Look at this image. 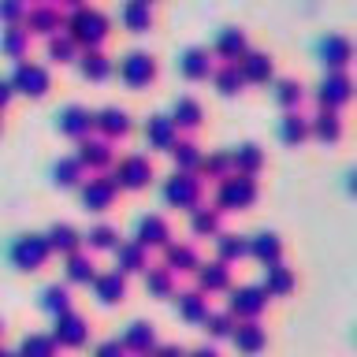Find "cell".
I'll use <instances>...</instances> for the list:
<instances>
[{"label": "cell", "mask_w": 357, "mask_h": 357, "mask_svg": "<svg viewBox=\"0 0 357 357\" xmlns=\"http://www.w3.org/2000/svg\"><path fill=\"white\" fill-rule=\"evenodd\" d=\"M63 33L71 38L78 49H100L108 38V15L100 8H75L71 15H63Z\"/></svg>", "instance_id": "1"}, {"label": "cell", "mask_w": 357, "mask_h": 357, "mask_svg": "<svg viewBox=\"0 0 357 357\" xmlns=\"http://www.w3.org/2000/svg\"><path fill=\"white\" fill-rule=\"evenodd\" d=\"M8 82H11V89H19V93H26V97H45L52 86V78H49V67L45 63L15 60V71L8 75Z\"/></svg>", "instance_id": "2"}, {"label": "cell", "mask_w": 357, "mask_h": 357, "mask_svg": "<svg viewBox=\"0 0 357 357\" xmlns=\"http://www.w3.org/2000/svg\"><path fill=\"white\" fill-rule=\"evenodd\" d=\"M22 26H26V33L33 38V33H41V38H52V33L63 30V11L49 4V0H38V4L26 8V15H22Z\"/></svg>", "instance_id": "3"}, {"label": "cell", "mask_w": 357, "mask_h": 357, "mask_svg": "<svg viewBox=\"0 0 357 357\" xmlns=\"http://www.w3.org/2000/svg\"><path fill=\"white\" fill-rule=\"evenodd\" d=\"M119 78L127 86H149L153 78H156V56L153 52H145V49H130L127 56L119 60Z\"/></svg>", "instance_id": "4"}, {"label": "cell", "mask_w": 357, "mask_h": 357, "mask_svg": "<svg viewBox=\"0 0 357 357\" xmlns=\"http://www.w3.org/2000/svg\"><path fill=\"white\" fill-rule=\"evenodd\" d=\"M220 208H245L257 201V178L253 175H223L220 183Z\"/></svg>", "instance_id": "5"}, {"label": "cell", "mask_w": 357, "mask_h": 357, "mask_svg": "<svg viewBox=\"0 0 357 357\" xmlns=\"http://www.w3.org/2000/svg\"><path fill=\"white\" fill-rule=\"evenodd\" d=\"M49 242H45V234H22V238H15V245H11V261H15L22 272H33V268H41L45 261H49Z\"/></svg>", "instance_id": "6"}, {"label": "cell", "mask_w": 357, "mask_h": 357, "mask_svg": "<svg viewBox=\"0 0 357 357\" xmlns=\"http://www.w3.org/2000/svg\"><path fill=\"white\" fill-rule=\"evenodd\" d=\"M164 197L178 208H197L201 197V178H194V172H175L164 186Z\"/></svg>", "instance_id": "7"}, {"label": "cell", "mask_w": 357, "mask_h": 357, "mask_svg": "<svg viewBox=\"0 0 357 357\" xmlns=\"http://www.w3.org/2000/svg\"><path fill=\"white\" fill-rule=\"evenodd\" d=\"M317 100H320V108L339 112L346 100H350V75L346 71H328L320 78V86H317Z\"/></svg>", "instance_id": "8"}, {"label": "cell", "mask_w": 357, "mask_h": 357, "mask_svg": "<svg viewBox=\"0 0 357 357\" xmlns=\"http://www.w3.org/2000/svg\"><path fill=\"white\" fill-rule=\"evenodd\" d=\"M149 178H153V164L145 156H123L116 175H112V183L127 186V190H142V186H149Z\"/></svg>", "instance_id": "9"}, {"label": "cell", "mask_w": 357, "mask_h": 357, "mask_svg": "<svg viewBox=\"0 0 357 357\" xmlns=\"http://www.w3.org/2000/svg\"><path fill=\"white\" fill-rule=\"evenodd\" d=\"M234 63H238V71H242L245 82H268L272 71H275V60L268 52H261V49H245Z\"/></svg>", "instance_id": "10"}, {"label": "cell", "mask_w": 357, "mask_h": 357, "mask_svg": "<svg viewBox=\"0 0 357 357\" xmlns=\"http://www.w3.org/2000/svg\"><path fill=\"white\" fill-rule=\"evenodd\" d=\"M56 127H60L63 134H71V138H86L89 127H93V112H89L86 105H63L60 112H56Z\"/></svg>", "instance_id": "11"}, {"label": "cell", "mask_w": 357, "mask_h": 357, "mask_svg": "<svg viewBox=\"0 0 357 357\" xmlns=\"http://www.w3.org/2000/svg\"><path fill=\"white\" fill-rule=\"evenodd\" d=\"M89 339V328H86V320L78 317V312H60L56 317V331H52V342H60V346H82Z\"/></svg>", "instance_id": "12"}, {"label": "cell", "mask_w": 357, "mask_h": 357, "mask_svg": "<svg viewBox=\"0 0 357 357\" xmlns=\"http://www.w3.org/2000/svg\"><path fill=\"white\" fill-rule=\"evenodd\" d=\"M350 56H354V49H350V38H346V33H328V38L320 41V60L328 71H346Z\"/></svg>", "instance_id": "13"}, {"label": "cell", "mask_w": 357, "mask_h": 357, "mask_svg": "<svg viewBox=\"0 0 357 357\" xmlns=\"http://www.w3.org/2000/svg\"><path fill=\"white\" fill-rule=\"evenodd\" d=\"M112 156H116V149H112L108 138H89V134H86V138H78V156H75V160L82 167H108Z\"/></svg>", "instance_id": "14"}, {"label": "cell", "mask_w": 357, "mask_h": 357, "mask_svg": "<svg viewBox=\"0 0 357 357\" xmlns=\"http://www.w3.org/2000/svg\"><path fill=\"white\" fill-rule=\"evenodd\" d=\"M93 127L100 130V138L112 142V138H119V134L130 130V112L119 108V105H108V108L93 112Z\"/></svg>", "instance_id": "15"}, {"label": "cell", "mask_w": 357, "mask_h": 357, "mask_svg": "<svg viewBox=\"0 0 357 357\" xmlns=\"http://www.w3.org/2000/svg\"><path fill=\"white\" fill-rule=\"evenodd\" d=\"M245 49H250V38H245L242 26H223L216 33V41H212V56H223L227 63H234Z\"/></svg>", "instance_id": "16"}, {"label": "cell", "mask_w": 357, "mask_h": 357, "mask_svg": "<svg viewBox=\"0 0 357 357\" xmlns=\"http://www.w3.org/2000/svg\"><path fill=\"white\" fill-rule=\"evenodd\" d=\"M212 67H216V63H212V52L201 49V45H190V49L178 56V71H183L186 78H194V82H197V78H208Z\"/></svg>", "instance_id": "17"}, {"label": "cell", "mask_w": 357, "mask_h": 357, "mask_svg": "<svg viewBox=\"0 0 357 357\" xmlns=\"http://www.w3.org/2000/svg\"><path fill=\"white\" fill-rule=\"evenodd\" d=\"M119 19L130 33H149L153 30V4H145V0H127V4L119 8Z\"/></svg>", "instance_id": "18"}, {"label": "cell", "mask_w": 357, "mask_h": 357, "mask_svg": "<svg viewBox=\"0 0 357 357\" xmlns=\"http://www.w3.org/2000/svg\"><path fill=\"white\" fill-rule=\"evenodd\" d=\"M268 305V294L261 287H238L231 290V312H238V317H257Z\"/></svg>", "instance_id": "19"}, {"label": "cell", "mask_w": 357, "mask_h": 357, "mask_svg": "<svg viewBox=\"0 0 357 357\" xmlns=\"http://www.w3.org/2000/svg\"><path fill=\"white\" fill-rule=\"evenodd\" d=\"M0 52L11 56V60H26V52H30V33L22 22H11V26L0 30Z\"/></svg>", "instance_id": "20"}, {"label": "cell", "mask_w": 357, "mask_h": 357, "mask_svg": "<svg viewBox=\"0 0 357 357\" xmlns=\"http://www.w3.org/2000/svg\"><path fill=\"white\" fill-rule=\"evenodd\" d=\"M78 71H82L86 78H93V82H100V78H108L112 75V56H105V49H82L78 52Z\"/></svg>", "instance_id": "21"}, {"label": "cell", "mask_w": 357, "mask_h": 357, "mask_svg": "<svg viewBox=\"0 0 357 357\" xmlns=\"http://www.w3.org/2000/svg\"><path fill=\"white\" fill-rule=\"evenodd\" d=\"M309 134H317L324 142H339L342 138V116L335 108H320L317 116L309 119Z\"/></svg>", "instance_id": "22"}, {"label": "cell", "mask_w": 357, "mask_h": 357, "mask_svg": "<svg viewBox=\"0 0 357 357\" xmlns=\"http://www.w3.org/2000/svg\"><path fill=\"white\" fill-rule=\"evenodd\" d=\"M178 127L172 123V116H149L145 119V138H149V145H156V149H172Z\"/></svg>", "instance_id": "23"}, {"label": "cell", "mask_w": 357, "mask_h": 357, "mask_svg": "<svg viewBox=\"0 0 357 357\" xmlns=\"http://www.w3.org/2000/svg\"><path fill=\"white\" fill-rule=\"evenodd\" d=\"M153 342H156V331H153V324H145V320H134L127 335H123V350H138V354H149L153 350Z\"/></svg>", "instance_id": "24"}, {"label": "cell", "mask_w": 357, "mask_h": 357, "mask_svg": "<svg viewBox=\"0 0 357 357\" xmlns=\"http://www.w3.org/2000/svg\"><path fill=\"white\" fill-rule=\"evenodd\" d=\"M112 197H116V183H112V178H89V183L82 186V201L97 212L108 208Z\"/></svg>", "instance_id": "25"}, {"label": "cell", "mask_w": 357, "mask_h": 357, "mask_svg": "<svg viewBox=\"0 0 357 357\" xmlns=\"http://www.w3.org/2000/svg\"><path fill=\"white\" fill-rule=\"evenodd\" d=\"M245 253H253L257 261L272 264V261H279V253H283V245H279V238H275L272 231H261L257 238H245Z\"/></svg>", "instance_id": "26"}, {"label": "cell", "mask_w": 357, "mask_h": 357, "mask_svg": "<svg viewBox=\"0 0 357 357\" xmlns=\"http://www.w3.org/2000/svg\"><path fill=\"white\" fill-rule=\"evenodd\" d=\"M45 56H49L52 63H75L78 60V45L60 30V33H52V38H45Z\"/></svg>", "instance_id": "27"}, {"label": "cell", "mask_w": 357, "mask_h": 357, "mask_svg": "<svg viewBox=\"0 0 357 357\" xmlns=\"http://www.w3.org/2000/svg\"><path fill=\"white\" fill-rule=\"evenodd\" d=\"M231 283V268L223 261H212V264H197V287L201 290H223Z\"/></svg>", "instance_id": "28"}, {"label": "cell", "mask_w": 357, "mask_h": 357, "mask_svg": "<svg viewBox=\"0 0 357 357\" xmlns=\"http://www.w3.org/2000/svg\"><path fill=\"white\" fill-rule=\"evenodd\" d=\"M164 268H167V272H186V268H197V253H194V245L167 242V245H164Z\"/></svg>", "instance_id": "29"}, {"label": "cell", "mask_w": 357, "mask_h": 357, "mask_svg": "<svg viewBox=\"0 0 357 357\" xmlns=\"http://www.w3.org/2000/svg\"><path fill=\"white\" fill-rule=\"evenodd\" d=\"M212 82H216V89L223 97H234L245 86V78L238 71V63H220V67H212Z\"/></svg>", "instance_id": "30"}, {"label": "cell", "mask_w": 357, "mask_h": 357, "mask_svg": "<svg viewBox=\"0 0 357 357\" xmlns=\"http://www.w3.org/2000/svg\"><path fill=\"white\" fill-rule=\"evenodd\" d=\"M231 164L238 167V175H257V172H261V164H264V153H261V145H253V142L238 145V149L231 153Z\"/></svg>", "instance_id": "31"}, {"label": "cell", "mask_w": 357, "mask_h": 357, "mask_svg": "<svg viewBox=\"0 0 357 357\" xmlns=\"http://www.w3.org/2000/svg\"><path fill=\"white\" fill-rule=\"evenodd\" d=\"M290 287H294V275H290V268L283 261L264 264V294H287Z\"/></svg>", "instance_id": "32"}, {"label": "cell", "mask_w": 357, "mask_h": 357, "mask_svg": "<svg viewBox=\"0 0 357 357\" xmlns=\"http://www.w3.org/2000/svg\"><path fill=\"white\" fill-rule=\"evenodd\" d=\"M201 105L194 97H175V108H172V123L175 127H186V130H194V127H201Z\"/></svg>", "instance_id": "33"}, {"label": "cell", "mask_w": 357, "mask_h": 357, "mask_svg": "<svg viewBox=\"0 0 357 357\" xmlns=\"http://www.w3.org/2000/svg\"><path fill=\"white\" fill-rule=\"evenodd\" d=\"M167 223H164V216H145L142 223H138V245H167Z\"/></svg>", "instance_id": "34"}, {"label": "cell", "mask_w": 357, "mask_h": 357, "mask_svg": "<svg viewBox=\"0 0 357 357\" xmlns=\"http://www.w3.org/2000/svg\"><path fill=\"white\" fill-rule=\"evenodd\" d=\"M231 339L238 342V350H245V354H253V350H261V346H264V328H261V324H257V320L234 324Z\"/></svg>", "instance_id": "35"}, {"label": "cell", "mask_w": 357, "mask_h": 357, "mask_svg": "<svg viewBox=\"0 0 357 357\" xmlns=\"http://www.w3.org/2000/svg\"><path fill=\"white\" fill-rule=\"evenodd\" d=\"M97 298L105 301V305H116V301H123V294H127V279H123L119 272H108V275H97Z\"/></svg>", "instance_id": "36"}, {"label": "cell", "mask_w": 357, "mask_h": 357, "mask_svg": "<svg viewBox=\"0 0 357 357\" xmlns=\"http://www.w3.org/2000/svg\"><path fill=\"white\" fill-rule=\"evenodd\" d=\"M167 153H172V160H175L178 172H194V167L201 164V149H197V145L190 142V138H175Z\"/></svg>", "instance_id": "37"}, {"label": "cell", "mask_w": 357, "mask_h": 357, "mask_svg": "<svg viewBox=\"0 0 357 357\" xmlns=\"http://www.w3.org/2000/svg\"><path fill=\"white\" fill-rule=\"evenodd\" d=\"M116 261H119V275L123 272H138V268H145V245L116 242Z\"/></svg>", "instance_id": "38"}, {"label": "cell", "mask_w": 357, "mask_h": 357, "mask_svg": "<svg viewBox=\"0 0 357 357\" xmlns=\"http://www.w3.org/2000/svg\"><path fill=\"white\" fill-rule=\"evenodd\" d=\"M279 138L283 142H301V138H309V119L301 116L298 108H290L283 119H279Z\"/></svg>", "instance_id": "39"}, {"label": "cell", "mask_w": 357, "mask_h": 357, "mask_svg": "<svg viewBox=\"0 0 357 357\" xmlns=\"http://www.w3.org/2000/svg\"><path fill=\"white\" fill-rule=\"evenodd\" d=\"M45 242H49V250H60V253H75L78 250V234L71 223H56V227L45 234Z\"/></svg>", "instance_id": "40"}, {"label": "cell", "mask_w": 357, "mask_h": 357, "mask_svg": "<svg viewBox=\"0 0 357 357\" xmlns=\"http://www.w3.org/2000/svg\"><path fill=\"white\" fill-rule=\"evenodd\" d=\"M301 97H305V89H301L298 78H275V100L283 105L287 112L301 105Z\"/></svg>", "instance_id": "41"}, {"label": "cell", "mask_w": 357, "mask_h": 357, "mask_svg": "<svg viewBox=\"0 0 357 357\" xmlns=\"http://www.w3.org/2000/svg\"><path fill=\"white\" fill-rule=\"evenodd\" d=\"M19 357H56L52 335H26L19 346Z\"/></svg>", "instance_id": "42"}, {"label": "cell", "mask_w": 357, "mask_h": 357, "mask_svg": "<svg viewBox=\"0 0 357 357\" xmlns=\"http://www.w3.org/2000/svg\"><path fill=\"white\" fill-rule=\"evenodd\" d=\"M178 312H183L186 320H205L208 301L201 298V290H186V294H178Z\"/></svg>", "instance_id": "43"}, {"label": "cell", "mask_w": 357, "mask_h": 357, "mask_svg": "<svg viewBox=\"0 0 357 357\" xmlns=\"http://www.w3.org/2000/svg\"><path fill=\"white\" fill-rule=\"evenodd\" d=\"M41 305L49 309V312H67L71 309V294H67V287H60V283H52V287H45V294H41Z\"/></svg>", "instance_id": "44"}, {"label": "cell", "mask_w": 357, "mask_h": 357, "mask_svg": "<svg viewBox=\"0 0 357 357\" xmlns=\"http://www.w3.org/2000/svg\"><path fill=\"white\" fill-rule=\"evenodd\" d=\"M67 279H71V283H89V279H93V261H89L86 253H71L67 257Z\"/></svg>", "instance_id": "45"}, {"label": "cell", "mask_w": 357, "mask_h": 357, "mask_svg": "<svg viewBox=\"0 0 357 357\" xmlns=\"http://www.w3.org/2000/svg\"><path fill=\"white\" fill-rule=\"evenodd\" d=\"M89 245L93 250H116V238H119V231L112 227V223H97V227H89Z\"/></svg>", "instance_id": "46"}, {"label": "cell", "mask_w": 357, "mask_h": 357, "mask_svg": "<svg viewBox=\"0 0 357 357\" xmlns=\"http://www.w3.org/2000/svg\"><path fill=\"white\" fill-rule=\"evenodd\" d=\"M238 257H245V238H238V234H220V261H238Z\"/></svg>", "instance_id": "47"}, {"label": "cell", "mask_w": 357, "mask_h": 357, "mask_svg": "<svg viewBox=\"0 0 357 357\" xmlns=\"http://www.w3.org/2000/svg\"><path fill=\"white\" fill-rule=\"evenodd\" d=\"M194 231L197 234H216L220 231V212L216 208H194Z\"/></svg>", "instance_id": "48"}, {"label": "cell", "mask_w": 357, "mask_h": 357, "mask_svg": "<svg viewBox=\"0 0 357 357\" xmlns=\"http://www.w3.org/2000/svg\"><path fill=\"white\" fill-rule=\"evenodd\" d=\"M205 328L216 335V339H223V335L234 331V317H231V312H208V317H205Z\"/></svg>", "instance_id": "49"}, {"label": "cell", "mask_w": 357, "mask_h": 357, "mask_svg": "<svg viewBox=\"0 0 357 357\" xmlns=\"http://www.w3.org/2000/svg\"><path fill=\"white\" fill-rule=\"evenodd\" d=\"M145 287H149L153 294H167V290H172V272H167V268H149V272H145Z\"/></svg>", "instance_id": "50"}, {"label": "cell", "mask_w": 357, "mask_h": 357, "mask_svg": "<svg viewBox=\"0 0 357 357\" xmlns=\"http://www.w3.org/2000/svg\"><path fill=\"white\" fill-rule=\"evenodd\" d=\"M78 175H82V164L75 160V156H67V160L56 164V183H63V186H75L78 183Z\"/></svg>", "instance_id": "51"}, {"label": "cell", "mask_w": 357, "mask_h": 357, "mask_svg": "<svg viewBox=\"0 0 357 357\" xmlns=\"http://www.w3.org/2000/svg\"><path fill=\"white\" fill-rule=\"evenodd\" d=\"M26 15V0H0V22L11 26V22H22Z\"/></svg>", "instance_id": "52"}, {"label": "cell", "mask_w": 357, "mask_h": 357, "mask_svg": "<svg viewBox=\"0 0 357 357\" xmlns=\"http://www.w3.org/2000/svg\"><path fill=\"white\" fill-rule=\"evenodd\" d=\"M201 167H205L208 175L223 178V175H227V167H231V156H227V153H212V156H201Z\"/></svg>", "instance_id": "53"}, {"label": "cell", "mask_w": 357, "mask_h": 357, "mask_svg": "<svg viewBox=\"0 0 357 357\" xmlns=\"http://www.w3.org/2000/svg\"><path fill=\"white\" fill-rule=\"evenodd\" d=\"M97 357H123V346H119V339L100 342V346H97Z\"/></svg>", "instance_id": "54"}, {"label": "cell", "mask_w": 357, "mask_h": 357, "mask_svg": "<svg viewBox=\"0 0 357 357\" xmlns=\"http://www.w3.org/2000/svg\"><path fill=\"white\" fill-rule=\"evenodd\" d=\"M153 357H186V354L178 350L175 342H164V346H156V350H153Z\"/></svg>", "instance_id": "55"}, {"label": "cell", "mask_w": 357, "mask_h": 357, "mask_svg": "<svg viewBox=\"0 0 357 357\" xmlns=\"http://www.w3.org/2000/svg\"><path fill=\"white\" fill-rule=\"evenodd\" d=\"M15 97V89H11L8 78H0V108H8V100Z\"/></svg>", "instance_id": "56"}, {"label": "cell", "mask_w": 357, "mask_h": 357, "mask_svg": "<svg viewBox=\"0 0 357 357\" xmlns=\"http://www.w3.org/2000/svg\"><path fill=\"white\" fill-rule=\"evenodd\" d=\"M190 357H220L216 350H212V346H197V350L194 354H190Z\"/></svg>", "instance_id": "57"}, {"label": "cell", "mask_w": 357, "mask_h": 357, "mask_svg": "<svg viewBox=\"0 0 357 357\" xmlns=\"http://www.w3.org/2000/svg\"><path fill=\"white\" fill-rule=\"evenodd\" d=\"M82 4H86V0H60L56 8H71V11H75V8H82Z\"/></svg>", "instance_id": "58"}, {"label": "cell", "mask_w": 357, "mask_h": 357, "mask_svg": "<svg viewBox=\"0 0 357 357\" xmlns=\"http://www.w3.org/2000/svg\"><path fill=\"white\" fill-rule=\"evenodd\" d=\"M0 357H15V354H8V350H0Z\"/></svg>", "instance_id": "59"}, {"label": "cell", "mask_w": 357, "mask_h": 357, "mask_svg": "<svg viewBox=\"0 0 357 357\" xmlns=\"http://www.w3.org/2000/svg\"><path fill=\"white\" fill-rule=\"evenodd\" d=\"M0 331H4V320H0Z\"/></svg>", "instance_id": "60"}, {"label": "cell", "mask_w": 357, "mask_h": 357, "mask_svg": "<svg viewBox=\"0 0 357 357\" xmlns=\"http://www.w3.org/2000/svg\"><path fill=\"white\" fill-rule=\"evenodd\" d=\"M145 4H153V0H145Z\"/></svg>", "instance_id": "61"}]
</instances>
